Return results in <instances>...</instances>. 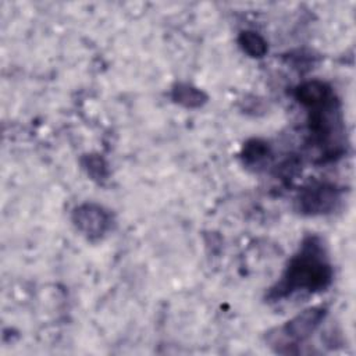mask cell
<instances>
[{"label": "cell", "instance_id": "6da1fadb", "mask_svg": "<svg viewBox=\"0 0 356 356\" xmlns=\"http://www.w3.org/2000/svg\"><path fill=\"white\" fill-rule=\"evenodd\" d=\"M332 278V268L327 260L324 248L317 238H307L299 252L291 259L281 281L273 288L271 295L277 299L296 291H320Z\"/></svg>", "mask_w": 356, "mask_h": 356}, {"label": "cell", "instance_id": "7a4b0ae2", "mask_svg": "<svg viewBox=\"0 0 356 356\" xmlns=\"http://www.w3.org/2000/svg\"><path fill=\"white\" fill-rule=\"evenodd\" d=\"M324 314L325 312L323 307H309L284 325L270 331L267 334V341L280 353H293L292 348L307 339L317 330Z\"/></svg>", "mask_w": 356, "mask_h": 356}, {"label": "cell", "instance_id": "3957f363", "mask_svg": "<svg viewBox=\"0 0 356 356\" xmlns=\"http://www.w3.org/2000/svg\"><path fill=\"white\" fill-rule=\"evenodd\" d=\"M72 220L76 228L89 238L102 236L110 227L108 213L93 203H85L76 207L72 213Z\"/></svg>", "mask_w": 356, "mask_h": 356}, {"label": "cell", "instance_id": "277c9868", "mask_svg": "<svg viewBox=\"0 0 356 356\" xmlns=\"http://www.w3.org/2000/svg\"><path fill=\"white\" fill-rule=\"evenodd\" d=\"M338 199L337 191L328 185H313L299 195V209L307 214H321L330 211Z\"/></svg>", "mask_w": 356, "mask_h": 356}, {"label": "cell", "instance_id": "5b68a950", "mask_svg": "<svg viewBox=\"0 0 356 356\" xmlns=\"http://www.w3.org/2000/svg\"><path fill=\"white\" fill-rule=\"evenodd\" d=\"M298 100L307 108L320 106L334 97L330 86L321 81H309L296 89Z\"/></svg>", "mask_w": 356, "mask_h": 356}, {"label": "cell", "instance_id": "8992f818", "mask_svg": "<svg viewBox=\"0 0 356 356\" xmlns=\"http://www.w3.org/2000/svg\"><path fill=\"white\" fill-rule=\"evenodd\" d=\"M172 99L185 107H199L204 103L206 96L203 92L191 85L179 83L172 90Z\"/></svg>", "mask_w": 356, "mask_h": 356}, {"label": "cell", "instance_id": "52a82bcc", "mask_svg": "<svg viewBox=\"0 0 356 356\" xmlns=\"http://www.w3.org/2000/svg\"><path fill=\"white\" fill-rule=\"evenodd\" d=\"M239 44L250 57H263L267 51L266 40L253 31H243L239 35Z\"/></svg>", "mask_w": 356, "mask_h": 356}, {"label": "cell", "instance_id": "ba28073f", "mask_svg": "<svg viewBox=\"0 0 356 356\" xmlns=\"http://www.w3.org/2000/svg\"><path fill=\"white\" fill-rule=\"evenodd\" d=\"M267 150H268V147L266 146V143H263L260 140H252L243 147V157L246 161L254 163V161H259L260 159L266 157Z\"/></svg>", "mask_w": 356, "mask_h": 356}, {"label": "cell", "instance_id": "9c48e42d", "mask_svg": "<svg viewBox=\"0 0 356 356\" xmlns=\"http://www.w3.org/2000/svg\"><path fill=\"white\" fill-rule=\"evenodd\" d=\"M103 165H106L104 164V161L102 160V159H99V157H90V159H88V172L90 174V175H93L95 174V177L97 178V177H104L106 175V170H103V168H97V167H103Z\"/></svg>", "mask_w": 356, "mask_h": 356}]
</instances>
